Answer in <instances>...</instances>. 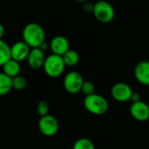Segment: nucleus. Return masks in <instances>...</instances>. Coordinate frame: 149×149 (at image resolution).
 Here are the masks:
<instances>
[{
    "label": "nucleus",
    "mask_w": 149,
    "mask_h": 149,
    "mask_svg": "<svg viewBox=\"0 0 149 149\" xmlns=\"http://www.w3.org/2000/svg\"><path fill=\"white\" fill-rule=\"evenodd\" d=\"M23 41L31 48H37L45 41V33L41 25L36 23L26 24L23 30Z\"/></svg>",
    "instance_id": "nucleus-1"
},
{
    "label": "nucleus",
    "mask_w": 149,
    "mask_h": 149,
    "mask_svg": "<svg viewBox=\"0 0 149 149\" xmlns=\"http://www.w3.org/2000/svg\"><path fill=\"white\" fill-rule=\"evenodd\" d=\"M84 107L89 113L94 115H103L108 111L109 103L105 97L93 93L85 97Z\"/></svg>",
    "instance_id": "nucleus-2"
},
{
    "label": "nucleus",
    "mask_w": 149,
    "mask_h": 149,
    "mask_svg": "<svg viewBox=\"0 0 149 149\" xmlns=\"http://www.w3.org/2000/svg\"><path fill=\"white\" fill-rule=\"evenodd\" d=\"M43 68L47 76L51 78H58L63 74L65 64L62 56L52 53L45 58Z\"/></svg>",
    "instance_id": "nucleus-3"
},
{
    "label": "nucleus",
    "mask_w": 149,
    "mask_h": 149,
    "mask_svg": "<svg viewBox=\"0 0 149 149\" xmlns=\"http://www.w3.org/2000/svg\"><path fill=\"white\" fill-rule=\"evenodd\" d=\"M93 13L95 18L103 24H107L113 21L115 17V10L113 5L106 1V0H100L94 3Z\"/></svg>",
    "instance_id": "nucleus-4"
},
{
    "label": "nucleus",
    "mask_w": 149,
    "mask_h": 149,
    "mask_svg": "<svg viewBox=\"0 0 149 149\" xmlns=\"http://www.w3.org/2000/svg\"><path fill=\"white\" fill-rule=\"evenodd\" d=\"M38 129L40 133L45 136H54L59 129L58 121L54 116L48 113L40 117L38 120Z\"/></svg>",
    "instance_id": "nucleus-5"
},
{
    "label": "nucleus",
    "mask_w": 149,
    "mask_h": 149,
    "mask_svg": "<svg viewBox=\"0 0 149 149\" xmlns=\"http://www.w3.org/2000/svg\"><path fill=\"white\" fill-rule=\"evenodd\" d=\"M84 79L82 75L75 71L68 72L64 79V87L71 94H76L81 91Z\"/></svg>",
    "instance_id": "nucleus-6"
},
{
    "label": "nucleus",
    "mask_w": 149,
    "mask_h": 149,
    "mask_svg": "<svg viewBox=\"0 0 149 149\" xmlns=\"http://www.w3.org/2000/svg\"><path fill=\"white\" fill-rule=\"evenodd\" d=\"M134 91L132 87L127 83L119 82L113 85L111 90V94L113 100L118 102L125 103L130 100Z\"/></svg>",
    "instance_id": "nucleus-7"
},
{
    "label": "nucleus",
    "mask_w": 149,
    "mask_h": 149,
    "mask_svg": "<svg viewBox=\"0 0 149 149\" xmlns=\"http://www.w3.org/2000/svg\"><path fill=\"white\" fill-rule=\"evenodd\" d=\"M130 113L132 117L138 121H147L149 120V106L142 100L132 103L130 107Z\"/></svg>",
    "instance_id": "nucleus-8"
},
{
    "label": "nucleus",
    "mask_w": 149,
    "mask_h": 149,
    "mask_svg": "<svg viewBox=\"0 0 149 149\" xmlns=\"http://www.w3.org/2000/svg\"><path fill=\"white\" fill-rule=\"evenodd\" d=\"M31 47L24 41H17L10 46V58L21 62L27 58Z\"/></svg>",
    "instance_id": "nucleus-9"
},
{
    "label": "nucleus",
    "mask_w": 149,
    "mask_h": 149,
    "mask_svg": "<svg viewBox=\"0 0 149 149\" xmlns=\"http://www.w3.org/2000/svg\"><path fill=\"white\" fill-rule=\"evenodd\" d=\"M50 48L52 52V53L63 56L69 49H70V44L68 39L62 36L58 35L55 36L50 42Z\"/></svg>",
    "instance_id": "nucleus-10"
},
{
    "label": "nucleus",
    "mask_w": 149,
    "mask_h": 149,
    "mask_svg": "<svg viewBox=\"0 0 149 149\" xmlns=\"http://www.w3.org/2000/svg\"><path fill=\"white\" fill-rule=\"evenodd\" d=\"M26 59L31 68L34 70L40 69L41 67H43L45 59V52H43L39 47L31 48V51Z\"/></svg>",
    "instance_id": "nucleus-11"
},
{
    "label": "nucleus",
    "mask_w": 149,
    "mask_h": 149,
    "mask_svg": "<svg viewBox=\"0 0 149 149\" xmlns=\"http://www.w3.org/2000/svg\"><path fill=\"white\" fill-rule=\"evenodd\" d=\"M134 77L143 86H149V61L139 62L134 67Z\"/></svg>",
    "instance_id": "nucleus-12"
},
{
    "label": "nucleus",
    "mask_w": 149,
    "mask_h": 149,
    "mask_svg": "<svg viewBox=\"0 0 149 149\" xmlns=\"http://www.w3.org/2000/svg\"><path fill=\"white\" fill-rule=\"evenodd\" d=\"M2 67H3V72L10 78H14V77L19 75L20 70H21L19 62H17L12 58H10L6 63L3 64V65Z\"/></svg>",
    "instance_id": "nucleus-13"
},
{
    "label": "nucleus",
    "mask_w": 149,
    "mask_h": 149,
    "mask_svg": "<svg viewBox=\"0 0 149 149\" xmlns=\"http://www.w3.org/2000/svg\"><path fill=\"white\" fill-rule=\"evenodd\" d=\"M12 89V78L0 72V96L6 95Z\"/></svg>",
    "instance_id": "nucleus-14"
},
{
    "label": "nucleus",
    "mask_w": 149,
    "mask_h": 149,
    "mask_svg": "<svg viewBox=\"0 0 149 149\" xmlns=\"http://www.w3.org/2000/svg\"><path fill=\"white\" fill-rule=\"evenodd\" d=\"M63 60L65 64V66H74L79 62V54L78 52L69 49L63 56Z\"/></svg>",
    "instance_id": "nucleus-15"
},
{
    "label": "nucleus",
    "mask_w": 149,
    "mask_h": 149,
    "mask_svg": "<svg viewBox=\"0 0 149 149\" xmlns=\"http://www.w3.org/2000/svg\"><path fill=\"white\" fill-rule=\"evenodd\" d=\"M10 58V46L4 42L3 39H0V66H3Z\"/></svg>",
    "instance_id": "nucleus-16"
},
{
    "label": "nucleus",
    "mask_w": 149,
    "mask_h": 149,
    "mask_svg": "<svg viewBox=\"0 0 149 149\" xmlns=\"http://www.w3.org/2000/svg\"><path fill=\"white\" fill-rule=\"evenodd\" d=\"M72 149H95L93 142L87 138H80L75 141Z\"/></svg>",
    "instance_id": "nucleus-17"
},
{
    "label": "nucleus",
    "mask_w": 149,
    "mask_h": 149,
    "mask_svg": "<svg viewBox=\"0 0 149 149\" xmlns=\"http://www.w3.org/2000/svg\"><path fill=\"white\" fill-rule=\"evenodd\" d=\"M26 86L27 80L24 77L17 75L12 78V89H15L17 91H22L26 87Z\"/></svg>",
    "instance_id": "nucleus-18"
},
{
    "label": "nucleus",
    "mask_w": 149,
    "mask_h": 149,
    "mask_svg": "<svg viewBox=\"0 0 149 149\" xmlns=\"http://www.w3.org/2000/svg\"><path fill=\"white\" fill-rule=\"evenodd\" d=\"M80 92H82L85 94V96L93 94V93H95V86L93 82H91L89 80H86V81L84 80Z\"/></svg>",
    "instance_id": "nucleus-19"
},
{
    "label": "nucleus",
    "mask_w": 149,
    "mask_h": 149,
    "mask_svg": "<svg viewBox=\"0 0 149 149\" xmlns=\"http://www.w3.org/2000/svg\"><path fill=\"white\" fill-rule=\"evenodd\" d=\"M37 112H38V115L40 117L48 114L49 113V104L46 101H45V100H41L38 104Z\"/></svg>",
    "instance_id": "nucleus-20"
},
{
    "label": "nucleus",
    "mask_w": 149,
    "mask_h": 149,
    "mask_svg": "<svg viewBox=\"0 0 149 149\" xmlns=\"http://www.w3.org/2000/svg\"><path fill=\"white\" fill-rule=\"evenodd\" d=\"M93 7H94V4L86 1L84 3V5H83V9L84 10H86V12H93Z\"/></svg>",
    "instance_id": "nucleus-21"
},
{
    "label": "nucleus",
    "mask_w": 149,
    "mask_h": 149,
    "mask_svg": "<svg viewBox=\"0 0 149 149\" xmlns=\"http://www.w3.org/2000/svg\"><path fill=\"white\" fill-rule=\"evenodd\" d=\"M130 100L132 101V103L138 102V101L141 100V95H140V93H134H134H133V94H132V96H131Z\"/></svg>",
    "instance_id": "nucleus-22"
},
{
    "label": "nucleus",
    "mask_w": 149,
    "mask_h": 149,
    "mask_svg": "<svg viewBox=\"0 0 149 149\" xmlns=\"http://www.w3.org/2000/svg\"><path fill=\"white\" fill-rule=\"evenodd\" d=\"M49 47H50V45H49L47 42H45H45H43V43L41 44V45L39 46V48H40L43 52L46 51Z\"/></svg>",
    "instance_id": "nucleus-23"
},
{
    "label": "nucleus",
    "mask_w": 149,
    "mask_h": 149,
    "mask_svg": "<svg viewBox=\"0 0 149 149\" xmlns=\"http://www.w3.org/2000/svg\"><path fill=\"white\" fill-rule=\"evenodd\" d=\"M4 34V27L3 26L2 24H0V39H2V38L3 37Z\"/></svg>",
    "instance_id": "nucleus-24"
},
{
    "label": "nucleus",
    "mask_w": 149,
    "mask_h": 149,
    "mask_svg": "<svg viewBox=\"0 0 149 149\" xmlns=\"http://www.w3.org/2000/svg\"><path fill=\"white\" fill-rule=\"evenodd\" d=\"M76 1L80 2V3H85V2H86V1H88V0H76Z\"/></svg>",
    "instance_id": "nucleus-25"
}]
</instances>
